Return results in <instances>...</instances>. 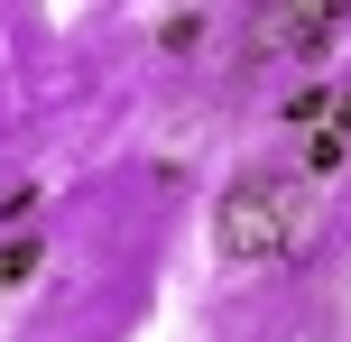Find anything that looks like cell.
I'll return each mask as SVG.
<instances>
[{"label": "cell", "mask_w": 351, "mask_h": 342, "mask_svg": "<svg viewBox=\"0 0 351 342\" xmlns=\"http://www.w3.org/2000/svg\"><path fill=\"white\" fill-rule=\"evenodd\" d=\"M305 213H315L305 176L250 167V176H231L222 204H213V241H222V259H287L305 241Z\"/></svg>", "instance_id": "obj_1"}, {"label": "cell", "mask_w": 351, "mask_h": 342, "mask_svg": "<svg viewBox=\"0 0 351 342\" xmlns=\"http://www.w3.org/2000/svg\"><path fill=\"white\" fill-rule=\"evenodd\" d=\"M342 37V10H324V0H305V10H259L241 37V56H324Z\"/></svg>", "instance_id": "obj_2"}, {"label": "cell", "mask_w": 351, "mask_h": 342, "mask_svg": "<svg viewBox=\"0 0 351 342\" xmlns=\"http://www.w3.org/2000/svg\"><path fill=\"white\" fill-rule=\"evenodd\" d=\"M342 158H351V84H342V102H333V121H324L315 139L296 148V167H305V176H342Z\"/></svg>", "instance_id": "obj_3"}, {"label": "cell", "mask_w": 351, "mask_h": 342, "mask_svg": "<svg viewBox=\"0 0 351 342\" xmlns=\"http://www.w3.org/2000/svg\"><path fill=\"white\" fill-rule=\"evenodd\" d=\"M37 259H47V241H37V232H10V241H0V287H28Z\"/></svg>", "instance_id": "obj_4"}, {"label": "cell", "mask_w": 351, "mask_h": 342, "mask_svg": "<svg viewBox=\"0 0 351 342\" xmlns=\"http://www.w3.org/2000/svg\"><path fill=\"white\" fill-rule=\"evenodd\" d=\"M333 102H342L333 84H296L287 93V121H333Z\"/></svg>", "instance_id": "obj_5"}, {"label": "cell", "mask_w": 351, "mask_h": 342, "mask_svg": "<svg viewBox=\"0 0 351 342\" xmlns=\"http://www.w3.org/2000/svg\"><path fill=\"white\" fill-rule=\"evenodd\" d=\"M194 37H204V10H176L167 28H158V47H194Z\"/></svg>", "instance_id": "obj_6"}]
</instances>
